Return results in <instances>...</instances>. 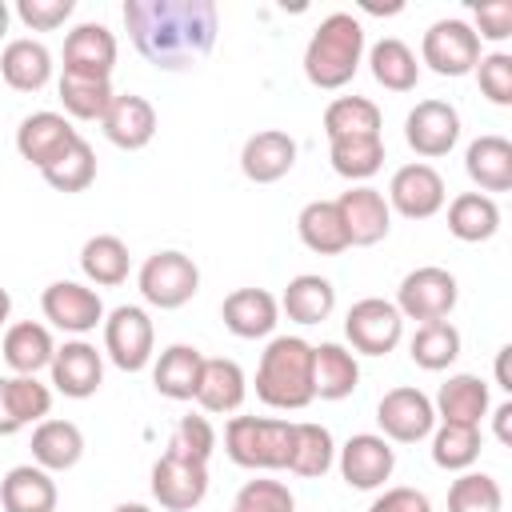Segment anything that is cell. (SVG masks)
Listing matches in <instances>:
<instances>
[{
	"mask_svg": "<svg viewBox=\"0 0 512 512\" xmlns=\"http://www.w3.org/2000/svg\"><path fill=\"white\" fill-rule=\"evenodd\" d=\"M124 28L152 68L192 72L216 48L220 12L212 0H128Z\"/></svg>",
	"mask_w": 512,
	"mask_h": 512,
	"instance_id": "1",
	"label": "cell"
},
{
	"mask_svg": "<svg viewBox=\"0 0 512 512\" xmlns=\"http://www.w3.org/2000/svg\"><path fill=\"white\" fill-rule=\"evenodd\" d=\"M364 52H368L364 24L352 12H332L316 24V32L304 48V76L312 88L336 92V88L352 84V76L364 64Z\"/></svg>",
	"mask_w": 512,
	"mask_h": 512,
	"instance_id": "2",
	"label": "cell"
},
{
	"mask_svg": "<svg viewBox=\"0 0 512 512\" xmlns=\"http://www.w3.org/2000/svg\"><path fill=\"white\" fill-rule=\"evenodd\" d=\"M256 396L276 412H300L312 392V344L304 336H272L256 364Z\"/></svg>",
	"mask_w": 512,
	"mask_h": 512,
	"instance_id": "3",
	"label": "cell"
},
{
	"mask_svg": "<svg viewBox=\"0 0 512 512\" xmlns=\"http://www.w3.org/2000/svg\"><path fill=\"white\" fill-rule=\"evenodd\" d=\"M224 452L236 468L248 472H288L292 456V420L280 416H228Z\"/></svg>",
	"mask_w": 512,
	"mask_h": 512,
	"instance_id": "4",
	"label": "cell"
},
{
	"mask_svg": "<svg viewBox=\"0 0 512 512\" xmlns=\"http://www.w3.org/2000/svg\"><path fill=\"white\" fill-rule=\"evenodd\" d=\"M136 288H140L144 304H152L160 312H172V308H184L200 292V268H196V260L188 252L160 248L140 264Z\"/></svg>",
	"mask_w": 512,
	"mask_h": 512,
	"instance_id": "5",
	"label": "cell"
},
{
	"mask_svg": "<svg viewBox=\"0 0 512 512\" xmlns=\"http://www.w3.org/2000/svg\"><path fill=\"white\" fill-rule=\"evenodd\" d=\"M460 300V284L448 268L440 264H424V268H412L400 288H396V312L404 320H416V324H432V320H448L452 308Z\"/></svg>",
	"mask_w": 512,
	"mask_h": 512,
	"instance_id": "6",
	"label": "cell"
},
{
	"mask_svg": "<svg viewBox=\"0 0 512 512\" xmlns=\"http://www.w3.org/2000/svg\"><path fill=\"white\" fill-rule=\"evenodd\" d=\"M104 356L120 372H144L156 356V328L140 304H120L104 312Z\"/></svg>",
	"mask_w": 512,
	"mask_h": 512,
	"instance_id": "7",
	"label": "cell"
},
{
	"mask_svg": "<svg viewBox=\"0 0 512 512\" xmlns=\"http://www.w3.org/2000/svg\"><path fill=\"white\" fill-rule=\"evenodd\" d=\"M480 56H484L480 36L460 16H448V20L428 24V32L420 40V64H428L436 76H452V80L456 76H468L480 64Z\"/></svg>",
	"mask_w": 512,
	"mask_h": 512,
	"instance_id": "8",
	"label": "cell"
},
{
	"mask_svg": "<svg viewBox=\"0 0 512 512\" xmlns=\"http://www.w3.org/2000/svg\"><path fill=\"white\" fill-rule=\"evenodd\" d=\"M376 424H380V436L388 444H420L436 428L432 396L420 392V388H412V384L388 388L380 396V404H376Z\"/></svg>",
	"mask_w": 512,
	"mask_h": 512,
	"instance_id": "9",
	"label": "cell"
},
{
	"mask_svg": "<svg viewBox=\"0 0 512 512\" xmlns=\"http://www.w3.org/2000/svg\"><path fill=\"white\" fill-rule=\"evenodd\" d=\"M344 336L360 356H388L404 340V316L384 296H364L344 316Z\"/></svg>",
	"mask_w": 512,
	"mask_h": 512,
	"instance_id": "10",
	"label": "cell"
},
{
	"mask_svg": "<svg viewBox=\"0 0 512 512\" xmlns=\"http://www.w3.org/2000/svg\"><path fill=\"white\" fill-rule=\"evenodd\" d=\"M40 312L52 328L72 332V336H88L104 324V300L92 284L80 280H52L40 292Z\"/></svg>",
	"mask_w": 512,
	"mask_h": 512,
	"instance_id": "11",
	"label": "cell"
},
{
	"mask_svg": "<svg viewBox=\"0 0 512 512\" xmlns=\"http://www.w3.org/2000/svg\"><path fill=\"white\" fill-rule=\"evenodd\" d=\"M336 468L348 488L356 492H376L392 480L396 468V448L380 432H356L336 448Z\"/></svg>",
	"mask_w": 512,
	"mask_h": 512,
	"instance_id": "12",
	"label": "cell"
},
{
	"mask_svg": "<svg viewBox=\"0 0 512 512\" xmlns=\"http://www.w3.org/2000/svg\"><path fill=\"white\" fill-rule=\"evenodd\" d=\"M388 208L400 212L404 220H432L444 200H448V188H444V176L424 164V160H412V164H400L388 180Z\"/></svg>",
	"mask_w": 512,
	"mask_h": 512,
	"instance_id": "13",
	"label": "cell"
},
{
	"mask_svg": "<svg viewBox=\"0 0 512 512\" xmlns=\"http://www.w3.org/2000/svg\"><path fill=\"white\" fill-rule=\"evenodd\" d=\"M148 488H152V500L160 508H168V512H192L208 496V464L184 460L176 452H160V460L152 464Z\"/></svg>",
	"mask_w": 512,
	"mask_h": 512,
	"instance_id": "14",
	"label": "cell"
},
{
	"mask_svg": "<svg viewBox=\"0 0 512 512\" xmlns=\"http://www.w3.org/2000/svg\"><path fill=\"white\" fill-rule=\"evenodd\" d=\"M404 140H408V148L416 156H424V164L448 156L456 148V140H460V112H456V104H448V100H420L404 116Z\"/></svg>",
	"mask_w": 512,
	"mask_h": 512,
	"instance_id": "15",
	"label": "cell"
},
{
	"mask_svg": "<svg viewBox=\"0 0 512 512\" xmlns=\"http://www.w3.org/2000/svg\"><path fill=\"white\" fill-rule=\"evenodd\" d=\"M48 376H52V388L60 396L88 400L104 384V352L96 344H88L84 336L64 340V344H56V356L48 364Z\"/></svg>",
	"mask_w": 512,
	"mask_h": 512,
	"instance_id": "16",
	"label": "cell"
},
{
	"mask_svg": "<svg viewBox=\"0 0 512 512\" xmlns=\"http://www.w3.org/2000/svg\"><path fill=\"white\" fill-rule=\"evenodd\" d=\"M336 208H340L352 248H372L392 232V208H388L384 192L372 184H352L348 192L336 196Z\"/></svg>",
	"mask_w": 512,
	"mask_h": 512,
	"instance_id": "17",
	"label": "cell"
},
{
	"mask_svg": "<svg viewBox=\"0 0 512 512\" xmlns=\"http://www.w3.org/2000/svg\"><path fill=\"white\" fill-rule=\"evenodd\" d=\"M116 36L96 24L84 20L64 36V72L68 76H92V80H112L116 68Z\"/></svg>",
	"mask_w": 512,
	"mask_h": 512,
	"instance_id": "18",
	"label": "cell"
},
{
	"mask_svg": "<svg viewBox=\"0 0 512 512\" xmlns=\"http://www.w3.org/2000/svg\"><path fill=\"white\" fill-rule=\"evenodd\" d=\"M100 128H104L108 144H116L124 152H140L156 136V108H152V100H144L136 92H116L108 112L100 116Z\"/></svg>",
	"mask_w": 512,
	"mask_h": 512,
	"instance_id": "19",
	"label": "cell"
},
{
	"mask_svg": "<svg viewBox=\"0 0 512 512\" xmlns=\"http://www.w3.org/2000/svg\"><path fill=\"white\" fill-rule=\"evenodd\" d=\"M80 132L72 128V120L64 116V112H32V116H24L20 120V128H16V152H20V160H28L32 168H48L72 140H76Z\"/></svg>",
	"mask_w": 512,
	"mask_h": 512,
	"instance_id": "20",
	"label": "cell"
},
{
	"mask_svg": "<svg viewBox=\"0 0 512 512\" xmlns=\"http://www.w3.org/2000/svg\"><path fill=\"white\" fill-rule=\"evenodd\" d=\"M220 320L240 340H264L280 324V300L268 288H236L224 296Z\"/></svg>",
	"mask_w": 512,
	"mask_h": 512,
	"instance_id": "21",
	"label": "cell"
},
{
	"mask_svg": "<svg viewBox=\"0 0 512 512\" xmlns=\"http://www.w3.org/2000/svg\"><path fill=\"white\" fill-rule=\"evenodd\" d=\"M296 164V140L284 128H260L240 148V172L252 184H276Z\"/></svg>",
	"mask_w": 512,
	"mask_h": 512,
	"instance_id": "22",
	"label": "cell"
},
{
	"mask_svg": "<svg viewBox=\"0 0 512 512\" xmlns=\"http://www.w3.org/2000/svg\"><path fill=\"white\" fill-rule=\"evenodd\" d=\"M248 396V376L232 356H204V372H200V388H196V404L208 416H228L240 412Z\"/></svg>",
	"mask_w": 512,
	"mask_h": 512,
	"instance_id": "23",
	"label": "cell"
},
{
	"mask_svg": "<svg viewBox=\"0 0 512 512\" xmlns=\"http://www.w3.org/2000/svg\"><path fill=\"white\" fill-rule=\"evenodd\" d=\"M464 172L476 184V192L492 196V192H512V144L496 132L476 136L464 148Z\"/></svg>",
	"mask_w": 512,
	"mask_h": 512,
	"instance_id": "24",
	"label": "cell"
},
{
	"mask_svg": "<svg viewBox=\"0 0 512 512\" xmlns=\"http://www.w3.org/2000/svg\"><path fill=\"white\" fill-rule=\"evenodd\" d=\"M360 388V360L352 348L324 340L312 344V392L320 400H344Z\"/></svg>",
	"mask_w": 512,
	"mask_h": 512,
	"instance_id": "25",
	"label": "cell"
},
{
	"mask_svg": "<svg viewBox=\"0 0 512 512\" xmlns=\"http://www.w3.org/2000/svg\"><path fill=\"white\" fill-rule=\"evenodd\" d=\"M56 504H60L56 480L40 464H16L4 472V480H0L4 512H56Z\"/></svg>",
	"mask_w": 512,
	"mask_h": 512,
	"instance_id": "26",
	"label": "cell"
},
{
	"mask_svg": "<svg viewBox=\"0 0 512 512\" xmlns=\"http://www.w3.org/2000/svg\"><path fill=\"white\" fill-rule=\"evenodd\" d=\"M0 80L12 92H40L52 80V52L32 36H16L0 52Z\"/></svg>",
	"mask_w": 512,
	"mask_h": 512,
	"instance_id": "27",
	"label": "cell"
},
{
	"mask_svg": "<svg viewBox=\"0 0 512 512\" xmlns=\"http://www.w3.org/2000/svg\"><path fill=\"white\" fill-rule=\"evenodd\" d=\"M204 352L196 344H168L160 356H152V388L168 400H192L200 388Z\"/></svg>",
	"mask_w": 512,
	"mask_h": 512,
	"instance_id": "28",
	"label": "cell"
},
{
	"mask_svg": "<svg viewBox=\"0 0 512 512\" xmlns=\"http://www.w3.org/2000/svg\"><path fill=\"white\" fill-rule=\"evenodd\" d=\"M432 408H436V420H444V424H476L480 428V420L492 408V396L476 372H456L440 384Z\"/></svg>",
	"mask_w": 512,
	"mask_h": 512,
	"instance_id": "29",
	"label": "cell"
},
{
	"mask_svg": "<svg viewBox=\"0 0 512 512\" xmlns=\"http://www.w3.org/2000/svg\"><path fill=\"white\" fill-rule=\"evenodd\" d=\"M56 356V340L52 328L40 320H16L4 332V364L12 368V376H36L52 364Z\"/></svg>",
	"mask_w": 512,
	"mask_h": 512,
	"instance_id": "30",
	"label": "cell"
},
{
	"mask_svg": "<svg viewBox=\"0 0 512 512\" xmlns=\"http://www.w3.org/2000/svg\"><path fill=\"white\" fill-rule=\"evenodd\" d=\"M84 456V432L72 420L48 416L32 428V464H40L44 472H68L76 468Z\"/></svg>",
	"mask_w": 512,
	"mask_h": 512,
	"instance_id": "31",
	"label": "cell"
},
{
	"mask_svg": "<svg viewBox=\"0 0 512 512\" xmlns=\"http://www.w3.org/2000/svg\"><path fill=\"white\" fill-rule=\"evenodd\" d=\"M280 312L292 320V324H324L332 312H336V288L328 276H316V272H300L288 280L284 296H280Z\"/></svg>",
	"mask_w": 512,
	"mask_h": 512,
	"instance_id": "32",
	"label": "cell"
},
{
	"mask_svg": "<svg viewBox=\"0 0 512 512\" xmlns=\"http://www.w3.org/2000/svg\"><path fill=\"white\" fill-rule=\"evenodd\" d=\"M296 236H300V244H304L308 252H316V256H340V252L352 248L336 200H308V204L300 208V216H296Z\"/></svg>",
	"mask_w": 512,
	"mask_h": 512,
	"instance_id": "33",
	"label": "cell"
},
{
	"mask_svg": "<svg viewBox=\"0 0 512 512\" xmlns=\"http://www.w3.org/2000/svg\"><path fill=\"white\" fill-rule=\"evenodd\" d=\"M80 272H84V280L96 284V288H116V284H124L128 272H132V252H128V244H124L120 236L96 232V236H88L84 248H80Z\"/></svg>",
	"mask_w": 512,
	"mask_h": 512,
	"instance_id": "34",
	"label": "cell"
},
{
	"mask_svg": "<svg viewBox=\"0 0 512 512\" xmlns=\"http://www.w3.org/2000/svg\"><path fill=\"white\" fill-rule=\"evenodd\" d=\"M448 232L464 244H484L500 232V204L484 192H460L448 200Z\"/></svg>",
	"mask_w": 512,
	"mask_h": 512,
	"instance_id": "35",
	"label": "cell"
},
{
	"mask_svg": "<svg viewBox=\"0 0 512 512\" xmlns=\"http://www.w3.org/2000/svg\"><path fill=\"white\" fill-rule=\"evenodd\" d=\"M336 464V440L324 424L316 420H296L292 424V456H288V472L304 476V480H320L328 468Z\"/></svg>",
	"mask_w": 512,
	"mask_h": 512,
	"instance_id": "36",
	"label": "cell"
},
{
	"mask_svg": "<svg viewBox=\"0 0 512 512\" xmlns=\"http://www.w3.org/2000/svg\"><path fill=\"white\" fill-rule=\"evenodd\" d=\"M368 72L388 92H412L416 80H420V60L404 40L384 36V40H376L368 48Z\"/></svg>",
	"mask_w": 512,
	"mask_h": 512,
	"instance_id": "37",
	"label": "cell"
},
{
	"mask_svg": "<svg viewBox=\"0 0 512 512\" xmlns=\"http://www.w3.org/2000/svg\"><path fill=\"white\" fill-rule=\"evenodd\" d=\"M460 348H464V340H460V328H456L452 320L416 324V332H412V340H408V356H412V364L424 368V372H444V368H452V364L460 360Z\"/></svg>",
	"mask_w": 512,
	"mask_h": 512,
	"instance_id": "38",
	"label": "cell"
},
{
	"mask_svg": "<svg viewBox=\"0 0 512 512\" xmlns=\"http://www.w3.org/2000/svg\"><path fill=\"white\" fill-rule=\"evenodd\" d=\"M332 172L348 184H364L384 168V136H340L328 140Z\"/></svg>",
	"mask_w": 512,
	"mask_h": 512,
	"instance_id": "39",
	"label": "cell"
},
{
	"mask_svg": "<svg viewBox=\"0 0 512 512\" xmlns=\"http://www.w3.org/2000/svg\"><path fill=\"white\" fill-rule=\"evenodd\" d=\"M428 440H432V464L444 472H468L484 448V436L476 424H444L440 420Z\"/></svg>",
	"mask_w": 512,
	"mask_h": 512,
	"instance_id": "40",
	"label": "cell"
},
{
	"mask_svg": "<svg viewBox=\"0 0 512 512\" xmlns=\"http://www.w3.org/2000/svg\"><path fill=\"white\" fill-rule=\"evenodd\" d=\"M384 116L368 96H336L324 108V136L340 140V136H380Z\"/></svg>",
	"mask_w": 512,
	"mask_h": 512,
	"instance_id": "41",
	"label": "cell"
},
{
	"mask_svg": "<svg viewBox=\"0 0 512 512\" xmlns=\"http://www.w3.org/2000/svg\"><path fill=\"white\" fill-rule=\"evenodd\" d=\"M56 96L64 104L68 120H100L112 104V80H92V76H68L60 72L56 80Z\"/></svg>",
	"mask_w": 512,
	"mask_h": 512,
	"instance_id": "42",
	"label": "cell"
},
{
	"mask_svg": "<svg viewBox=\"0 0 512 512\" xmlns=\"http://www.w3.org/2000/svg\"><path fill=\"white\" fill-rule=\"evenodd\" d=\"M56 192H84V188H92V180H96V152H92V144L84 140V136H76L44 172H40Z\"/></svg>",
	"mask_w": 512,
	"mask_h": 512,
	"instance_id": "43",
	"label": "cell"
},
{
	"mask_svg": "<svg viewBox=\"0 0 512 512\" xmlns=\"http://www.w3.org/2000/svg\"><path fill=\"white\" fill-rule=\"evenodd\" d=\"M448 512H504V488L488 472H460L448 484Z\"/></svg>",
	"mask_w": 512,
	"mask_h": 512,
	"instance_id": "44",
	"label": "cell"
},
{
	"mask_svg": "<svg viewBox=\"0 0 512 512\" xmlns=\"http://www.w3.org/2000/svg\"><path fill=\"white\" fill-rule=\"evenodd\" d=\"M4 392H8V404H12V416L20 420V428L48 420V412H52V388L40 384L36 376H4Z\"/></svg>",
	"mask_w": 512,
	"mask_h": 512,
	"instance_id": "45",
	"label": "cell"
},
{
	"mask_svg": "<svg viewBox=\"0 0 512 512\" xmlns=\"http://www.w3.org/2000/svg\"><path fill=\"white\" fill-rule=\"evenodd\" d=\"M164 452H176V456L196 460V464H208L212 452H216V428H212V420L208 416H180Z\"/></svg>",
	"mask_w": 512,
	"mask_h": 512,
	"instance_id": "46",
	"label": "cell"
},
{
	"mask_svg": "<svg viewBox=\"0 0 512 512\" xmlns=\"http://www.w3.org/2000/svg\"><path fill=\"white\" fill-rule=\"evenodd\" d=\"M228 512H296V496L284 480H268V476H256L248 484H240L236 500Z\"/></svg>",
	"mask_w": 512,
	"mask_h": 512,
	"instance_id": "47",
	"label": "cell"
},
{
	"mask_svg": "<svg viewBox=\"0 0 512 512\" xmlns=\"http://www.w3.org/2000/svg\"><path fill=\"white\" fill-rule=\"evenodd\" d=\"M472 72H476L480 96L488 104H496V108H508L512 104V56L508 52H484Z\"/></svg>",
	"mask_w": 512,
	"mask_h": 512,
	"instance_id": "48",
	"label": "cell"
},
{
	"mask_svg": "<svg viewBox=\"0 0 512 512\" xmlns=\"http://www.w3.org/2000/svg\"><path fill=\"white\" fill-rule=\"evenodd\" d=\"M76 12V0H16V16L32 32H56Z\"/></svg>",
	"mask_w": 512,
	"mask_h": 512,
	"instance_id": "49",
	"label": "cell"
},
{
	"mask_svg": "<svg viewBox=\"0 0 512 512\" xmlns=\"http://www.w3.org/2000/svg\"><path fill=\"white\" fill-rule=\"evenodd\" d=\"M472 32L480 40H492V44H504L512 36V4L508 0H484V4H472Z\"/></svg>",
	"mask_w": 512,
	"mask_h": 512,
	"instance_id": "50",
	"label": "cell"
},
{
	"mask_svg": "<svg viewBox=\"0 0 512 512\" xmlns=\"http://www.w3.org/2000/svg\"><path fill=\"white\" fill-rule=\"evenodd\" d=\"M368 512H432V500L420 492V488H408V484H396V488H384Z\"/></svg>",
	"mask_w": 512,
	"mask_h": 512,
	"instance_id": "51",
	"label": "cell"
},
{
	"mask_svg": "<svg viewBox=\"0 0 512 512\" xmlns=\"http://www.w3.org/2000/svg\"><path fill=\"white\" fill-rule=\"evenodd\" d=\"M492 412V432H496V440L504 444V448H512V400H504V404H496V408H488Z\"/></svg>",
	"mask_w": 512,
	"mask_h": 512,
	"instance_id": "52",
	"label": "cell"
},
{
	"mask_svg": "<svg viewBox=\"0 0 512 512\" xmlns=\"http://www.w3.org/2000/svg\"><path fill=\"white\" fill-rule=\"evenodd\" d=\"M20 432V420L12 416V404H8V392H4V376H0V436H16Z\"/></svg>",
	"mask_w": 512,
	"mask_h": 512,
	"instance_id": "53",
	"label": "cell"
},
{
	"mask_svg": "<svg viewBox=\"0 0 512 512\" xmlns=\"http://www.w3.org/2000/svg\"><path fill=\"white\" fill-rule=\"evenodd\" d=\"M508 356H512V348L504 344V348L496 352V388H504V392H512V380H508Z\"/></svg>",
	"mask_w": 512,
	"mask_h": 512,
	"instance_id": "54",
	"label": "cell"
},
{
	"mask_svg": "<svg viewBox=\"0 0 512 512\" xmlns=\"http://www.w3.org/2000/svg\"><path fill=\"white\" fill-rule=\"evenodd\" d=\"M8 316H12V296H8V288L0 284V328L8 324Z\"/></svg>",
	"mask_w": 512,
	"mask_h": 512,
	"instance_id": "55",
	"label": "cell"
},
{
	"mask_svg": "<svg viewBox=\"0 0 512 512\" xmlns=\"http://www.w3.org/2000/svg\"><path fill=\"white\" fill-rule=\"evenodd\" d=\"M8 20H12V8L0 0V40H4V32H8Z\"/></svg>",
	"mask_w": 512,
	"mask_h": 512,
	"instance_id": "56",
	"label": "cell"
},
{
	"mask_svg": "<svg viewBox=\"0 0 512 512\" xmlns=\"http://www.w3.org/2000/svg\"><path fill=\"white\" fill-rule=\"evenodd\" d=\"M112 512H152V508H148V504H132V500H128V504H116Z\"/></svg>",
	"mask_w": 512,
	"mask_h": 512,
	"instance_id": "57",
	"label": "cell"
}]
</instances>
